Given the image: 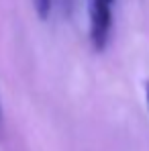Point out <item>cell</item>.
<instances>
[{
	"mask_svg": "<svg viewBox=\"0 0 149 151\" xmlns=\"http://www.w3.org/2000/svg\"><path fill=\"white\" fill-rule=\"evenodd\" d=\"M110 0H90V41L96 51H102L110 37V25H112V10Z\"/></svg>",
	"mask_w": 149,
	"mask_h": 151,
	"instance_id": "1",
	"label": "cell"
},
{
	"mask_svg": "<svg viewBox=\"0 0 149 151\" xmlns=\"http://www.w3.org/2000/svg\"><path fill=\"white\" fill-rule=\"evenodd\" d=\"M35 2V10L39 14V19H47L51 14V6H53V0H33Z\"/></svg>",
	"mask_w": 149,
	"mask_h": 151,
	"instance_id": "2",
	"label": "cell"
},
{
	"mask_svg": "<svg viewBox=\"0 0 149 151\" xmlns=\"http://www.w3.org/2000/svg\"><path fill=\"white\" fill-rule=\"evenodd\" d=\"M4 133V114H2V106H0V137Z\"/></svg>",
	"mask_w": 149,
	"mask_h": 151,
	"instance_id": "3",
	"label": "cell"
},
{
	"mask_svg": "<svg viewBox=\"0 0 149 151\" xmlns=\"http://www.w3.org/2000/svg\"><path fill=\"white\" fill-rule=\"evenodd\" d=\"M145 100H147V108H149V82H147V86H145Z\"/></svg>",
	"mask_w": 149,
	"mask_h": 151,
	"instance_id": "4",
	"label": "cell"
},
{
	"mask_svg": "<svg viewBox=\"0 0 149 151\" xmlns=\"http://www.w3.org/2000/svg\"><path fill=\"white\" fill-rule=\"evenodd\" d=\"M110 2H112V0H110Z\"/></svg>",
	"mask_w": 149,
	"mask_h": 151,
	"instance_id": "5",
	"label": "cell"
}]
</instances>
